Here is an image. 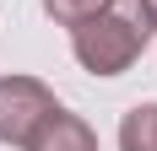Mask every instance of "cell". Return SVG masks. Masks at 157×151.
I'll list each match as a JSON object with an SVG mask.
<instances>
[{"instance_id":"6da1fadb","label":"cell","mask_w":157,"mask_h":151,"mask_svg":"<svg viewBox=\"0 0 157 151\" xmlns=\"http://www.w3.org/2000/svg\"><path fill=\"white\" fill-rule=\"evenodd\" d=\"M71 32H76L71 49H76L81 70H92V76H119V70H130V65L141 60L152 22H146V11L136 6V0H125V6H109V11L87 16V22L71 27Z\"/></svg>"},{"instance_id":"5b68a950","label":"cell","mask_w":157,"mask_h":151,"mask_svg":"<svg viewBox=\"0 0 157 151\" xmlns=\"http://www.w3.org/2000/svg\"><path fill=\"white\" fill-rule=\"evenodd\" d=\"M114 0H44V11H49V22H60V27H81L87 16H98V11H109Z\"/></svg>"},{"instance_id":"8992f818","label":"cell","mask_w":157,"mask_h":151,"mask_svg":"<svg viewBox=\"0 0 157 151\" xmlns=\"http://www.w3.org/2000/svg\"><path fill=\"white\" fill-rule=\"evenodd\" d=\"M136 6H141V11H146V22L157 27V0H136Z\"/></svg>"},{"instance_id":"277c9868","label":"cell","mask_w":157,"mask_h":151,"mask_svg":"<svg viewBox=\"0 0 157 151\" xmlns=\"http://www.w3.org/2000/svg\"><path fill=\"white\" fill-rule=\"evenodd\" d=\"M119 151H157V103L130 108L119 124Z\"/></svg>"},{"instance_id":"3957f363","label":"cell","mask_w":157,"mask_h":151,"mask_svg":"<svg viewBox=\"0 0 157 151\" xmlns=\"http://www.w3.org/2000/svg\"><path fill=\"white\" fill-rule=\"evenodd\" d=\"M22 151H98V135L87 130V119L54 108V113L27 135V146H22Z\"/></svg>"},{"instance_id":"7a4b0ae2","label":"cell","mask_w":157,"mask_h":151,"mask_svg":"<svg viewBox=\"0 0 157 151\" xmlns=\"http://www.w3.org/2000/svg\"><path fill=\"white\" fill-rule=\"evenodd\" d=\"M54 92L44 81H33V76H6L0 81V140L6 146H27V135L38 124L54 113Z\"/></svg>"}]
</instances>
